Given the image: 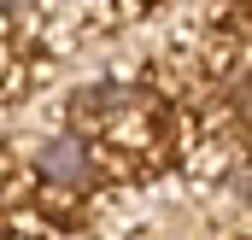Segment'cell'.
Wrapping results in <instances>:
<instances>
[{
  "mask_svg": "<svg viewBox=\"0 0 252 240\" xmlns=\"http://www.w3.org/2000/svg\"><path fill=\"white\" fill-rule=\"evenodd\" d=\"M0 6H6V12H12V6H30V0H0Z\"/></svg>",
  "mask_w": 252,
  "mask_h": 240,
  "instance_id": "obj_2",
  "label": "cell"
},
{
  "mask_svg": "<svg viewBox=\"0 0 252 240\" xmlns=\"http://www.w3.org/2000/svg\"><path fill=\"white\" fill-rule=\"evenodd\" d=\"M35 170H41L47 181H82L88 176V158H82L76 135H53V141L35 152Z\"/></svg>",
  "mask_w": 252,
  "mask_h": 240,
  "instance_id": "obj_1",
  "label": "cell"
}]
</instances>
